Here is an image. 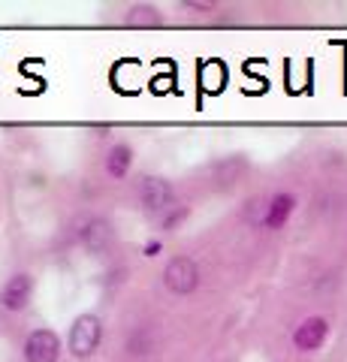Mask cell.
<instances>
[{
	"label": "cell",
	"instance_id": "1",
	"mask_svg": "<svg viewBox=\"0 0 347 362\" xmlns=\"http://www.w3.org/2000/svg\"><path fill=\"white\" fill-rule=\"evenodd\" d=\"M100 338H103V326H100V317L97 314H79L73 320V329H70V354L73 356H91L94 350L100 347Z\"/></svg>",
	"mask_w": 347,
	"mask_h": 362
},
{
	"label": "cell",
	"instance_id": "2",
	"mask_svg": "<svg viewBox=\"0 0 347 362\" xmlns=\"http://www.w3.org/2000/svg\"><path fill=\"white\" fill-rule=\"evenodd\" d=\"M163 284L175 296H187L199 284V266L190 257H172L163 269Z\"/></svg>",
	"mask_w": 347,
	"mask_h": 362
},
{
	"label": "cell",
	"instance_id": "3",
	"mask_svg": "<svg viewBox=\"0 0 347 362\" xmlns=\"http://www.w3.org/2000/svg\"><path fill=\"white\" fill-rule=\"evenodd\" d=\"M139 202L148 211H166V209H172L175 206V187L170 185L166 178H158V175H145L139 181Z\"/></svg>",
	"mask_w": 347,
	"mask_h": 362
},
{
	"label": "cell",
	"instance_id": "4",
	"mask_svg": "<svg viewBox=\"0 0 347 362\" xmlns=\"http://www.w3.org/2000/svg\"><path fill=\"white\" fill-rule=\"evenodd\" d=\"M61 338L52 329H33L25 338V359L28 362H58L61 356Z\"/></svg>",
	"mask_w": 347,
	"mask_h": 362
},
{
	"label": "cell",
	"instance_id": "5",
	"mask_svg": "<svg viewBox=\"0 0 347 362\" xmlns=\"http://www.w3.org/2000/svg\"><path fill=\"white\" fill-rule=\"evenodd\" d=\"M30 296H33V278L25 275V272H18V275L9 278L4 290H0V308L18 314L30 305Z\"/></svg>",
	"mask_w": 347,
	"mask_h": 362
},
{
	"label": "cell",
	"instance_id": "6",
	"mask_svg": "<svg viewBox=\"0 0 347 362\" xmlns=\"http://www.w3.org/2000/svg\"><path fill=\"white\" fill-rule=\"evenodd\" d=\"M112 239H115V235H112V226L103 218H85L79 223V242H82L85 251L106 254L112 247Z\"/></svg>",
	"mask_w": 347,
	"mask_h": 362
},
{
	"label": "cell",
	"instance_id": "7",
	"mask_svg": "<svg viewBox=\"0 0 347 362\" xmlns=\"http://www.w3.org/2000/svg\"><path fill=\"white\" fill-rule=\"evenodd\" d=\"M327 332H329V323L323 320V317H308V320H302L296 326L293 344L299 350H305V354H311V350H317L323 341H327Z\"/></svg>",
	"mask_w": 347,
	"mask_h": 362
},
{
	"label": "cell",
	"instance_id": "8",
	"mask_svg": "<svg viewBox=\"0 0 347 362\" xmlns=\"http://www.w3.org/2000/svg\"><path fill=\"white\" fill-rule=\"evenodd\" d=\"M293 197L290 194H278L272 197V202L266 206V214H263V223L269 226V230H281V226L287 223V218L293 214Z\"/></svg>",
	"mask_w": 347,
	"mask_h": 362
},
{
	"label": "cell",
	"instance_id": "9",
	"mask_svg": "<svg viewBox=\"0 0 347 362\" xmlns=\"http://www.w3.org/2000/svg\"><path fill=\"white\" fill-rule=\"evenodd\" d=\"M130 166H133V148L127 142H118L115 148L106 154V173L112 178H124L130 173Z\"/></svg>",
	"mask_w": 347,
	"mask_h": 362
},
{
	"label": "cell",
	"instance_id": "10",
	"mask_svg": "<svg viewBox=\"0 0 347 362\" xmlns=\"http://www.w3.org/2000/svg\"><path fill=\"white\" fill-rule=\"evenodd\" d=\"M127 25H130V28H160V25H163V13H160L158 6H151V4L130 6Z\"/></svg>",
	"mask_w": 347,
	"mask_h": 362
},
{
	"label": "cell",
	"instance_id": "11",
	"mask_svg": "<svg viewBox=\"0 0 347 362\" xmlns=\"http://www.w3.org/2000/svg\"><path fill=\"white\" fill-rule=\"evenodd\" d=\"M127 350L133 356H148L154 350V332L148 326H139V329H133L130 338H127Z\"/></svg>",
	"mask_w": 347,
	"mask_h": 362
},
{
	"label": "cell",
	"instance_id": "12",
	"mask_svg": "<svg viewBox=\"0 0 347 362\" xmlns=\"http://www.w3.org/2000/svg\"><path fill=\"white\" fill-rule=\"evenodd\" d=\"M184 218H187V206H172L160 214V223H163V230H175Z\"/></svg>",
	"mask_w": 347,
	"mask_h": 362
},
{
	"label": "cell",
	"instance_id": "13",
	"mask_svg": "<svg viewBox=\"0 0 347 362\" xmlns=\"http://www.w3.org/2000/svg\"><path fill=\"white\" fill-rule=\"evenodd\" d=\"M158 251H160V242H148V245H145V257H154Z\"/></svg>",
	"mask_w": 347,
	"mask_h": 362
}]
</instances>
